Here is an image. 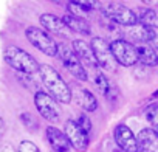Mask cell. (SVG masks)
Listing matches in <instances>:
<instances>
[{
	"instance_id": "obj_7",
	"label": "cell",
	"mask_w": 158,
	"mask_h": 152,
	"mask_svg": "<svg viewBox=\"0 0 158 152\" xmlns=\"http://www.w3.org/2000/svg\"><path fill=\"white\" fill-rule=\"evenodd\" d=\"M34 104L39 110V113L50 123H57L60 118V109L57 106V103L44 92H37L34 95Z\"/></svg>"
},
{
	"instance_id": "obj_2",
	"label": "cell",
	"mask_w": 158,
	"mask_h": 152,
	"mask_svg": "<svg viewBox=\"0 0 158 152\" xmlns=\"http://www.w3.org/2000/svg\"><path fill=\"white\" fill-rule=\"evenodd\" d=\"M3 59L5 62L20 71V73H25V74H33V73H37L39 71V64L37 61L25 50L19 48V47H14V45H10L5 48L3 51Z\"/></svg>"
},
{
	"instance_id": "obj_21",
	"label": "cell",
	"mask_w": 158,
	"mask_h": 152,
	"mask_svg": "<svg viewBox=\"0 0 158 152\" xmlns=\"http://www.w3.org/2000/svg\"><path fill=\"white\" fill-rule=\"evenodd\" d=\"M146 120L150 124V129L158 133V104H152L146 109Z\"/></svg>"
},
{
	"instance_id": "obj_17",
	"label": "cell",
	"mask_w": 158,
	"mask_h": 152,
	"mask_svg": "<svg viewBox=\"0 0 158 152\" xmlns=\"http://www.w3.org/2000/svg\"><path fill=\"white\" fill-rule=\"evenodd\" d=\"M68 13L70 16L79 17V19H84L96 8V2H84V0H77V2H70L68 3Z\"/></svg>"
},
{
	"instance_id": "obj_20",
	"label": "cell",
	"mask_w": 158,
	"mask_h": 152,
	"mask_svg": "<svg viewBox=\"0 0 158 152\" xmlns=\"http://www.w3.org/2000/svg\"><path fill=\"white\" fill-rule=\"evenodd\" d=\"M138 22L149 27V28H158V11L152 8H143L138 16Z\"/></svg>"
},
{
	"instance_id": "obj_24",
	"label": "cell",
	"mask_w": 158,
	"mask_h": 152,
	"mask_svg": "<svg viewBox=\"0 0 158 152\" xmlns=\"http://www.w3.org/2000/svg\"><path fill=\"white\" fill-rule=\"evenodd\" d=\"M76 123H77V126H79V127H81L84 132H87V133L92 130V121H90V118H89V116H85V115H81Z\"/></svg>"
},
{
	"instance_id": "obj_4",
	"label": "cell",
	"mask_w": 158,
	"mask_h": 152,
	"mask_svg": "<svg viewBox=\"0 0 158 152\" xmlns=\"http://www.w3.org/2000/svg\"><path fill=\"white\" fill-rule=\"evenodd\" d=\"M25 34H27V39L30 40V44L33 47H36L37 50H40L44 54H47L50 57L57 56V44L47 31L36 28V27H30L25 31Z\"/></svg>"
},
{
	"instance_id": "obj_6",
	"label": "cell",
	"mask_w": 158,
	"mask_h": 152,
	"mask_svg": "<svg viewBox=\"0 0 158 152\" xmlns=\"http://www.w3.org/2000/svg\"><path fill=\"white\" fill-rule=\"evenodd\" d=\"M57 54H60V61L62 64L65 65V68L77 78L79 81H87V71H85V67L82 65V62L77 59V56L74 54L73 48L62 44V45H57Z\"/></svg>"
},
{
	"instance_id": "obj_8",
	"label": "cell",
	"mask_w": 158,
	"mask_h": 152,
	"mask_svg": "<svg viewBox=\"0 0 158 152\" xmlns=\"http://www.w3.org/2000/svg\"><path fill=\"white\" fill-rule=\"evenodd\" d=\"M90 47H92L93 54L96 57L98 67H101L104 70H109V71H113L116 62H115V59L110 53V45L102 37H93L92 42H90Z\"/></svg>"
},
{
	"instance_id": "obj_11",
	"label": "cell",
	"mask_w": 158,
	"mask_h": 152,
	"mask_svg": "<svg viewBox=\"0 0 158 152\" xmlns=\"http://www.w3.org/2000/svg\"><path fill=\"white\" fill-rule=\"evenodd\" d=\"M126 28H127L126 30V34L129 36V39L132 42L149 44V42H152L156 37V33L152 28H149V27H146V25H143L139 22L135 23V25H132V27H126Z\"/></svg>"
},
{
	"instance_id": "obj_23",
	"label": "cell",
	"mask_w": 158,
	"mask_h": 152,
	"mask_svg": "<svg viewBox=\"0 0 158 152\" xmlns=\"http://www.w3.org/2000/svg\"><path fill=\"white\" fill-rule=\"evenodd\" d=\"M19 152H40V149H39L33 141L23 140V141H20V144H19Z\"/></svg>"
},
{
	"instance_id": "obj_22",
	"label": "cell",
	"mask_w": 158,
	"mask_h": 152,
	"mask_svg": "<svg viewBox=\"0 0 158 152\" xmlns=\"http://www.w3.org/2000/svg\"><path fill=\"white\" fill-rule=\"evenodd\" d=\"M95 86L98 87L99 93H102L104 96L109 95V92H110V82H109V79L106 78L102 73H96L95 74Z\"/></svg>"
},
{
	"instance_id": "obj_3",
	"label": "cell",
	"mask_w": 158,
	"mask_h": 152,
	"mask_svg": "<svg viewBox=\"0 0 158 152\" xmlns=\"http://www.w3.org/2000/svg\"><path fill=\"white\" fill-rule=\"evenodd\" d=\"M110 45V53L115 59V62H118L123 67H133L138 62V56H136V47L124 39H116L113 40Z\"/></svg>"
},
{
	"instance_id": "obj_10",
	"label": "cell",
	"mask_w": 158,
	"mask_h": 152,
	"mask_svg": "<svg viewBox=\"0 0 158 152\" xmlns=\"http://www.w3.org/2000/svg\"><path fill=\"white\" fill-rule=\"evenodd\" d=\"M115 141L123 152H139L136 137L133 135L132 129L126 124H118L113 130Z\"/></svg>"
},
{
	"instance_id": "obj_14",
	"label": "cell",
	"mask_w": 158,
	"mask_h": 152,
	"mask_svg": "<svg viewBox=\"0 0 158 152\" xmlns=\"http://www.w3.org/2000/svg\"><path fill=\"white\" fill-rule=\"evenodd\" d=\"M47 138H48V143H50V146L54 152H68L70 147H71L67 137H65V133L60 132L54 126L47 127Z\"/></svg>"
},
{
	"instance_id": "obj_27",
	"label": "cell",
	"mask_w": 158,
	"mask_h": 152,
	"mask_svg": "<svg viewBox=\"0 0 158 152\" xmlns=\"http://www.w3.org/2000/svg\"><path fill=\"white\" fill-rule=\"evenodd\" d=\"M152 44H153L152 47H153V48H155V51L158 53V34H156V37H155L153 40H152Z\"/></svg>"
},
{
	"instance_id": "obj_18",
	"label": "cell",
	"mask_w": 158,
	"mask_h": 152,
	"mask_svg": "<svg viewBox=\"0 0 158 152\" xmlns=\"http://www.w3.org/2000/svg\"><path fill=\"white\" fill-rule=\"evenodd\" d=\"M136 56L138 61L147 67H156L158 65V53L155 51V48L152 45L147 44H141L136 47Z\"/></svg>"
},
{
	"instance_id": "obj_19",
	"label": "cell",
	"mask_w": 158,
	"mask_h": 152,
	"mask_svg": "<svg viewBox=\"0 0 158 152\" xmlns=\"http://www.w3.org/2000/svg\"><path fill=\"white\" fill-rule=\"evenodd\" d=\"M64 23L65 27L70 30V31H74V33H81V34H90L92 33V28H90V23L84 19H79V17H74V16H64Z\"/></svg>"
},
{
	"instance_id": "obj_5",
	"label": "cell",
	"mask_w": 158,
	"mask_h": 152,
	"mask_svg": "<svg viewBox=\"0 0 158 152\" xmlns=\"http://www.w3.org/2000/svg\"><path fill=\"white\" fill-rule=\"evenodd\" d=\"M102 14L123 27H132L138 23V16L135 14V11L123 3H107L106 6H102Z\"/></svg>"
},
{
	"instance_id": "obj_12",
	"label": "cell",
	"mask_w": 158,
	"mask_h": 152,
	"mask_svg": "<svg viewBox=\"0 0 158 152\" xmlns=\"http://www.w3.org/2000/svg\"><path fill=\"white\" fill-rule=\"evenodd\" d=\"M73 51L77 56V59L82 62V65L85 64L92 68H98V62H96V57L93 54L90 44H87L82 39H76V40H73Z\"/></svg>"
},
{
	"instance_id": "obj_16",
	"label": "cell",
	"mask_w": 158,
	"mask_h": 152,
	"mask_svg": "<svg viewBox=\"0 0 158 152\" xmlns=\"http://www.w3.org/2000/svg\"><path fill=\"white\" fill-rule=\"evenodd\" d=\"M40 25L47 30V31H51L54 34H62V36H68V28L65 27L64 20L59 19L57 16L54 14H42L40 16Z\"/></svg>"
},
{
	"instance_id": "obj_25",
	"label": "cell",
	"mask_w": 158,
	"mask_h": 152,
	"mask_svg": "<svg viewBox=\"0 0 158 152\" xmlns=\"http://www.w3.org/2000/svg\"><path fill=\"white\" fill-rule=\"evenodd\" d=\"M0 152H16V149L11 144H3L2 147H0Z\"/></svg>"
},
{
	"instance_id": "obj_1",
	"label": "cell",
	"mask_w": 158,
	"mask_h": 152,
	"mask_svg": "<svg viewBox=\"0 0 158 152\" xmlns=\"http://www.w3.org/2000/svg\"><path fill=\"white\" fill-rule=\"evenodd\" d=\"M40 74V79L44 82V86L47 87L50 96L57 101V103H64L68 104L71 101V90L67 86V82L62 79V76L51 67V65H39V71Z\"/></svg>"
},
{
	"instance_id": "obj_9",
	"label": "cell",
	"mask_w": 158,
	"mask_h": 152,
	"mask_svg": "<svg viewBox=\"0 0 158 152\" xmlns=\"http://www.w3.org/2000/svg\"><path fill=\"white\" fill-rule=\"evenodd\" d=\"M64 133H65L70 146H73L76 150H79V152H85L87 150L89 143H90L89 141V133L84 132L81 127H79L76 121L68 120L65 123V132Z\"/></svg>"
},
{
	"instance_id": "obj_13",
	"label": "cell",
	"mask_w": 158,
	"mask_h": 152,
	"mask_svg": "<svg viewBox=\"0 0 158 152\" xmlns=\"http://www.w3.org/2000/svg\"><path fill=\"white\" fill-rule=\"evenodd\" d=\"M136 141L139 152H158V133L153 132L150 127L141 129L136 137Z\"/></svg>"
},
{
	"instance_id": "obj_26",
	"label": "cell",
	"mask_w": 158,
	"mask_h": 152,
	"mask_svg": "<svg viewBox=\"0 0 158 152\" xmlns=\"http://www.w3.org/2000/svg\"><path fill=\"white\" fill-rule=\"evenodd\" d=\"M5 129H6L5 121H3V118H2V116H0V137H2V135L5 133Z\"/></svg>"
},
{
	"instance_id": "obj_28",
	"label": "cell",
	"mask_w": 158,
	"mask_h": 152,
	"mask_svg": "<svg viewBox=\"0 0 158 152\" xmlns=\"http://www.w3.org/2000/svg\"><path fill=\"white\" fill-rule=\"evenodd\" d=\"M115 152H123V150H121V149H119V150H115Z\"/></svg>"
},
{
	"instance_id": "obj_15",
	"label": "cell",
	"mask_w": 158,
	"mask_h": 152,
	"mask_svg": "<svg viewBox=\"0 0 158 152\" xmlns=\"http://www.w3.org/2000/svg\"><path fill=\"white\" fill-rule=\"evenodd\" d=\"M73 95H74L77 106H81L85 112H95L98 109V99L90 90L84 87H74V92H71V96Z\"/></svg>"
}]
</instances>
